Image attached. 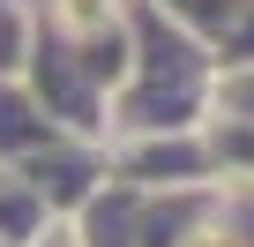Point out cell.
I'll return each mask as SVG.
<instances>
[{
	"label": "cell",
	"instance_id": "1",
	"mask_svg": "<svg viewBox=\"0 0 254 247\" xmlns=\"http://www.w3.org/2000/svg\"><path fill=\"white\" fill-rule=\"evenodd\" d=\"M209 247H217V240H209Z\"/></svg>",
	"mask_w": 254,
	"mask_h": 247
}]
</instances>
